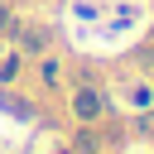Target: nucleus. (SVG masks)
I'll use <instances>...</instances> for the list:
<instances>
[{
	"instance_id": "obj_1",
	"label": "nucleus",
	"mask_w": 154,
	"mask_h": 154,
	"mask_svg": "<svg viewBox=\"0 0 154 154\" xmlns=\"http://www.w3.org/2000/svg\"><path fill=\"white\" fill-rule=\"evenodd\" d=\"M77 111H82V116H96V111H101V96H96V91H82V96H77Z\"/></svg>"
},
{
	"instance_id": "obj_2",
	"label": "nucleus",
	"mask_w": 154,
	"mask_h": 154,
	"mask_svg": "<svg viewBox=\"0 0 154 154\" xmlns=\"http://www.w3.org/2000/svg\"><path fill=\"white\" fill-rule=\"evenodd\" d=\"M0 24H5V5H0Z\"/></svg>"
}]
</instances>
